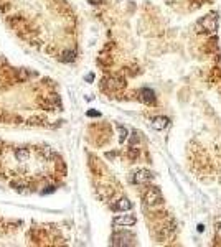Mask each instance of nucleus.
Listing matches in <instances>:
<instances>
[{
    "label": "nucleus",
    "instance_id": "obj_1",
    "mask_svg": "<svg viewBox=\"0 0 221 247\" xmlns=\"http://www.w3.org/2000/svg\"><path fill=\"white\" fill-rule=\"evenodd\" d=\"M144 199H145V204L150 206V208L160 206L163 203V196H162V193H160V189L157 188V186H150V188L147 189Z\"/></svg>",
    "mask_w": 221,
    "mask_h": 247
},
{
    "label": "nucleus",
    "instance_id": "obj_2",
    "mask_svg": "<svg viewBox=\"0 0 221 247\" xmlns=\"http://www.w3.org/2000/svg\"><path fill=\"white\" fill-rule=\"evenodd\" d=\"M196 28L198 30H206V31H210V33H215L218 28V18L215 17V13H210V15H206V17H203L198 23H196Z\"/></svg>",
    "mask_w": 221,
    "mask_h": 247
},
{
    "label": "nucleus",
    "instance_id": "obj_3",
    "mask_svg": "<svg viewBox=\"0 0 221 247\" xmlns=\"http://www.w3.org/2000/svg\"><path fill=\"white\" fill-rule=\"evenodd\" d=\"M134 234H130V232H114L112 237H111V242H112V246H132V241H134Z\"/></svg>",
    "mask_w": 221,
    "mask_h": 247
},
{
    "label": "nucleus",
    "instance_id": "obj_4",
    "mask_svg": "<svg viewBox=\"0 0 221 247\" xmlns=\"http://www.w3.org/2000/svg\"><path fill=\"white\" fill-rule=\"evenodd\" d=\"M154 178V173L149 172V170H139L132 175V183L135 184H145Z\"/></svg>",
    "mask_w": 221,
    "mask_h": 247
},
{
    "label": "nucleus",
    "instance_id": "obj_5",
    "mask_svg": "<svg viewBox=\"0 0 221 247\" xmlns=\"http://www.w3.org/2000/svg\"><path fill=\"white\" fill-rule=\"evenodd\" d=\"M137 222V219L134 218L132 214H124V216H119V218L114 219V226L119 227H130Z\"/></svg>",
    "mask_w": 221,
    "mask_h": 247
},
{
    "label": "nucleus",
    "instance_id": "obj_6",
    "mask_svg": "<svg viewBox=\"0 0 221 247\" xmlns=\"http://www.w3.org/2000/svg\"><path fill=\"white\" fill-rule=\"evenodd\" d=\"M140 99H142L144 102H147V104H154V102H155V94H154V91H150V89H147V88L140 89Z\"/></svg>",
    "mask_w": 221,
    "mask_h": 247
},
{
    "label": "nucleus",
    "instance_id": "obj_7",
    "mask_svg": "<svg viewBox=\"0 0 221 247\" xmlns=\"http://www.w3.org/2000/svg\"><path fill=\"white\" fill-rule=\"evenodd\" d=\"M130 208H132V203H130L129 199H125V198L124 199H119V201L112 206L114 211H129Z\"/></svg>",
    "mask_w": 221,
    "mask_h": 247
},
{
    "label": "nucleus",
    "instance_id": "obj_8",
    "mask_svg": "<svg viewBox=\"0 0 221 247\" xmlns=\"http://www.w3.org/2000/svg\"><path fill=\"white\" fill-rule=\"evenodd\" d=\"M167 125H168V119L167 117H155L154 122H152V127H154L155 130H163Z\"/></svg>",
    "mask_w": 221,
    "mask_h": 247
},
{
    "label": "nucleus",
    "instance_id": "obj_9",
    "mask_svg": "<svg viewBox=\"0 0 221 247\" xmlns=\"http://www.w3.org/2000/svg\"><path fill=\"white\" fill-rule=\"evenodd\" d=\"M15 158H17L18 162H26V160L30 158V152L26 150V148H17V150H15Z\"/></svg>",
    "mask_w": 221,
    "mask_h": 247
},
{
    "label": "nucleus",
    "instance_id": "obj_10",
    "mask_svg": "<svg viewBox=\"0 0 221 247\" xmlns=\"http://www.w3.org/2000/svg\"><path fill=\"white\" fill-rule=\"evenodd\" d=\"M119 134H121V140H125V138H127V129L119 127Z\"/></svg>",
    "mask_w": 221,
    "mask_h": 247
},
{
    "label": "nucleus",
    "instance_id": "obj_11",
    "mask_svg": "<svg viewBox=\"0 0 221 247\" xmlns=\"http://www.w3.org/2000/svg\"><path fill=\"white\" fill-rule=\"evenodd\" d=\"M88 115H89V117H97L99 112H96V110H88Z\"/></svg>",
    "mask_w": 221,
    "mask_h": 247
}]
</instances>
